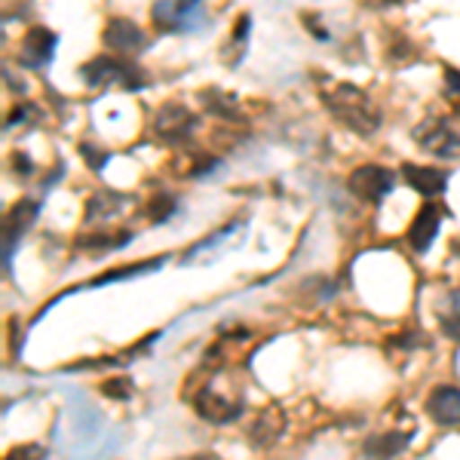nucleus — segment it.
I'll list each match as a JSON object with an SVG mask.
<instances>
[{
    "mask_svg": "<svg viewBox=\"0 0 460 460\" xmlns=\"http://www.w3.org/2000/svg\"><path fill=\"white\" fill-rule=\"evenodd\" d=\"M323 102L341 123L350 126L359 136H372L377 126L384 123L381 108L368 99V93H362V89L353 84H335V86L323 89Z\"/></svg>",
    "mask_w": 460,
    "mask_h": 460,
    "instance_id": "obj_1",
    "label": "nucleus"
},
{
    "mask_svg": "<svg viewBox=\"0 0 460 460\" xmlns=\"http://www.w3.org/2000/svg\"><path fill=\"white\" fill-rule=\"evenodd\" d=\"M411 138L420 151L429 154V157H439V160L460 157V129L448 117H427L424 123L414 126Z\"/></svg>",
    "mask_w": 460,
    "mask_h": 460,
    "instance_id": "obj_2",
    "label": "nucleus"
},
{
    "mask_svg": "<svg viewBox=\"0 0 460 460\" xmlns=\"http://www.w3.org/2000/svg\"><path fill=\"white\" fill-rule=\"evenodd\" d=\"M80 77H84L86 84L95 86V89L108 86V84H117V86L129 89V93H136V89H142L147 84V77L136 68V65L120 62V58H111V56H99V58H93L89 65H84Z\"/></svg>",
    "mask_w": 460,
    "mask_h": 460,
    "instance_id": "obj_3",
    "label": "nucleus"
},
{
    "mask_svg": "<svg viewBox=\"0 0 460 460\" xmlns=\"http://www.w3.org/2000/svg\"><path fill=\"white\" fill-rule=\"evenodd\" d=\"M347 188H350L353 197L366 199V203H381L396 188V178H393L390 169L377 166V163H366V166L353 169L350 178H347Z\"/></svg>",
    "mask_w": 460,
    "mask_h": 460,
    "instance_id": "obj_4",
    "label": "nucleus"
},
{
    "mask_svg": "<svg viewBox=\"0 0 460 460\" xmlns=\"http://www.w3.org/2000/svg\"><path fill=\"white\" fill-rule=\"evenodd\" d=\"M194 129H197V114H190V111L184 105H178V102L163 105L157 111V117H154V132H157L160 142H181V138H188Z\"/></svg>",
    "mask_w": 460,
    "mask_h": 460,
    "instance_id": "obj_5",
    "label": "nucleus"
},
{
    "mask_svg": "<svg viewBox=\"0 0 460 460\" xmlns=\"http://www.w3.org/2000/svg\"><path fill=\"white\" fill-rule=\"evenodd\" d=\"M56 47H58L56 31H49V28L37 25V28H31V31L25 34V40H22L19 62L25 65V68H43V65L53 62Z\"/></svg>",
    "mask_w": 460,
    "mask_h": 460,
    "instance_id": "obj_6",
    "label": "nucleus"
},
{
    "mask_svg": "<svg viewBox=\"0 0 460 460\" xmlns=\"http://www.w3.org/2000/svg\"><path fill=\"white\" fill-rule=\"evenodd\" d=\"M439 225H442V209L433 203H424L414 215L411 227H408V246L414 252H427L433 246L436 234H439Z\"/></svg>",
    "mask_w": 460,
    "mask_h": 460,
    "instance_id": "obj_7",
    "label": "nucleus"
},
{
    "mask_svg": "<svg viewBox=\"0 0 460 460\" xmlns=\"http://www.w3.org/2000/svg\"><path fill=\"white\" fill-rule=\"evenodd\" d=\"M105 43L114 53H138V49H145V31L136 25L132 19H123V16H114L105 25Z\"/></svg>",
    "mask_w": 460,
    "mask_h": 460,
    "instance_id": "obj_8",
    "label": "nucleus"
},
{
    "mask_svg": "<svg viewBox=\"0 0 460 460\" xmlns=\"http://www.w3.org/2000/svg\"><path fill=\"white\" fill-rule=\"evenodd\" d=\"M402 178L408 188H414L424 197H439L445 188H448V172L433 166H420V163H405L402 166Z\"/></svg>",
    "mask_w": 460,
    "mask_h": 460,
    "instance_id": "obj_9",
    "label": "nucleus"
},
{
    "mask_svg": "<svg viewBox=\"0 0 460 460\" xmlns=\"http://www.w3.org/2000/svg\"><path fill=\"white\" fill-rule=\"evenodd\" d=\"M194 405H197L199 418H206L209 424H230L234 418H240V405H234L225 396H218V393H215L212 387L199 390L197 399H194Z\"/></svg>",
    "mask_w": 460,
    "mask_h": 460,
    "instance_id": "obj_10",
    "label": "nucleus"
},
{
    "mask_svg": "<svg viewBox=\"0 0 460 460\" xmlns=\"http://www.w3.org/2000/svg\"><path fill=\"white\" fill-rule=\"evenodd\" d=\"M427 411L436 424L457 427L460 424V390L457 387H436L427 402Z\"/></svg>",
    "mask_w": 460,
    "mask_h": 460,
    "instance_id": "obj_11",
    "label": "nucleus"
},
{
    "mask_svg": "<svg viewBox=\"0 0 460 460\" xmlns=\"http://www.w3.org/2000/svg\"><path fill=\"white\" fill-rule=\"evenodd\" d=\"M408 442H411V433H399V429H393V433L368 436L366 445H362V451H366L368 457H396L408 448Z\"/></svg>",
    "mask_w": 460,
    "mask_h": 460,
    "instance_id": "obj_12",
    "label": "nucleus"
},
{
    "mask_svg": "<svg viewBox=\"0 0 460 460\" xmlns=\"http://www.w3.org/2000/svg\"><path fill=\"white\" fill-rule=\"evenodd\" d=\"M37 215H40V203L31 197H22L19 203H13V209L6 212V221H4V234H22V230H28L37 221Z\"/></svg>",
    "mask_w": 460,
    "mask_h": 460,
    "instance_id": "obj_13",
    "label": "nucleus"
},
{
    "mask_svg": "<svg viewBox=\"0 0 460 460\" xmlns=\"http://www.w3.org/2000/svg\"><path fill=\"white\" fill-rule=\"evenodd\" d=\"M283 427H286V414L279 411V408H267V411H261V418L252 424V442L255 445H270L273 439H277L279 433H283Z\"/></svg>",
    "mask_w": 460,
    "mask_h": 460,
    "instance_id": "obj_14",
    "label": "nucleus"
},
{
    "mask_svg": "<svg viewBox=\"0 0 460 460\" xmlns=\"http://www.w3.org/2000/svg\"><path fill=\"white\" fill-rule=\"evenodd\" d=\"M154 25L160 28V31H184V13L181 6L175 4V0H157L154 4Z\"/></svg>",
    "mask_w": 460,
    "mask_h": 460,
    "instance_id": "obj_15",
    "label": "nucleus"
},
{
    "mask_svg": "<svg viewBox=\"0 0 460 460\" xmlns=\"http://www.w3.org/2000/svg\"><path fill=\"white\" fill-rule=\"evenodd\" d=\"M120 206H123V197H120V194H111V190H102V194H95V197L86 203V221L111 218V215H117V209H120Z\"/></svg>",
    "mask_w": 460,
    "mask_h": 460,
    "instance_id": "obj_16",
    "label": "nucleus"
},
{
    "mask_svg": "<svg viewBox=\"0 0 460 460\" xmlns=\"http://www.w3.org/2000/svg\"><path fill=\"white\" fill-rule=\"evenodd\" d=\"M166 261V258H151V261H145V264H132V267H120V270H108V273H102V277H95L93 288H99V286H105V283H117V279H129V277H138V273H151V270H157V267Z\"/></svg>",
    "mask_w": 460,
    "mask_h": 460,
    "instance_id": "obj_17",
    "label": "nucleus"
},
{
    "mask_svg": "<svg viewBox=\"0 0 460 460\" xmlns=\"http://www.w3.org/2000/svg\"><path fill=\"white\" fill-rule=\"evenodd\" d=\"M129 240H132L129 230H120V234H93V236H80L77 249H123Z\"/></svg>",
    "mask_w": 460,
    "mask_h": 460,
    "instance_id": "obj_18",
    "label": "nucleus"
},
{
    "mask_svg": "<svg viewBox=\"0 0 460 460\" xmlns=\"http://www.w3.org/2000/svg\"><path fill=\"white\" fill-rule=\"evenodd\" d=\"M175 212H178V199L172 194H157V197L151 199V206H147V215H151V221H169Z\"/></svg>",
    "mask_w": 460,
    "mask_h": 460,
    "instance_id": "obj_19",
    "label": "nucleus"
},
{
    "mask_svg": "<svg viewBox=\"0 0 460 460\" xmlns=\"http://www.w3.org/2000/svg\"><path fill=\"white\" fill-rule=\"evenodd\" d=\"M102 393H105L108 399H129L132 396V381L129 377H108L105 384H102Z\"/></svg>",
    "mask_w": 460,
    "mask_h": 460,
    "instance_id": "obj_20",
    "label": "nucleus"
},
{
    "mask_svg": "<svg viewBox=\"0 0 460 460\" xmlns=\"http://www.w3.org/2000/svg\"><path fill=\"white\" fill-rule=\"evenodd\" d=\"M80 154H84L86 163L95 169V172H102V169H105V163H108V157H111L105 147H95L93 142H84V145H80Z\"/></svg>",
    "mask_w": 460,
    "mask_h": 460,
    "instance_id": "obj_21",
    "label": "nucleus"
},
{
    "mask_svg": "<svg viewBox=\"0 0 460 460\" xmlns=\"http://www.w3.org/2000/svg\"><path fill=\"white\" fill-rule=\"evenodd\" d=\"M442 332L460 344V307H455L451 314H442Z\"/></svg>",
    "mask_w": 460,
    "mask_h": 460,
    "instance_id": "obj_22",
    "label": "nucleus"
},
{
    "mask_svg": "<svg viewBox=\"0 0 460 460\" xmlns=\"http://www.w3.org/2000/svg\"><path fill=\"white\" fill-rule=\"evenodd\" d=\"M31 105H19V108H13L10 111V117H6V123H4V129L6 132H10L13 129V126H19V123H25L28 120V117H31Z\"/></svg>",
    "mask_w": 460,
    "mask_h": 460,
    "instance_id": "obj_23",
    "label": "nucleus"
},
{
    "mask_svg": "<svg viewBox=\"0 0 460 460\" xmlns=\"http://www.w3.org/2000/svg\"><path fill=\"white\" fill-rule=\"evenodd\" d=\"M10 163H13V169H16L19 175H31L34 172V166H31V160H28V154H22V151L13 154Z\"/></svg>",
    "mask_w": 460,
    "mask_h": 460,
    "instance_id": "obj_24",
    "label": "nucleus"
},
{
    "mask_svg": "<svg viewBox=\"0 0 460 460\" xmlns=\"http://www.w3.org/2000/svg\"><path fill=\"white\" fill-rule=\"evenodd\" d=\"M249 28H252V19L249 16H240V25H236V31H234V37H230V40L234 43H246V37H249Z\"/></svg>",
    "mask_w": 460,
    "mask_h": 460,
    "instance_id": "obj_25",
    "label": "nucleus"
},
{
    "mask_svg": "<svg viewBox=\"0 0 460 460\" xmlns=\"http://www.w3.org/2000/svg\"><path fill=\"white\" fill-rule=\"evenodd\" d=\"M25 455H43L40 445H22V448H10V457H25Z\"/></svg>",
    "mask_w": 460,
    "mask_h": 460,
    "instance_id": "obj_26",
    "label": "nucleus"
},
{
    "mask_svg": "<svg viewBox=\"0 0 460 460\" xmlns=\"http://www.w3.org/2000/svg\"><path fill=\"white\" fill-rule=\"evenodd\" d=\"M445 80H448V86L455 89V93H460V71L448 68V71H445Z\"/></svg>",
    "mask_w": 460,
    "mask_h": 460,
    "instance_id": "obj_27",
    "label": "nucleus"
},
{
    "mask_svg": "<svg viewBox=\"0 0 460 460\" xmlns=\"http://www.w3.org/2000/svg\"><path fill=\"white\" fill-rule=\"evenodd\" d=\"M197 4H199V0H178V6H181L184 13H188V10H197Z\"/></svg>",
    "mask_w": 460,
    "mask_h": 460,
    "instance_id": "obj_28",
    "label": "nucleus"
},
{
    "mask_svg": "<svg viewBox=\"0 0 460 460\" xmlns=\"http://www.w3.org/2000/svg\"><path fill=\"white\" fill-rule=\"evenodd\" d=\"M372 4H377V6H390V4H396V0H372Z\"/></svg>",
    "mask_w": 460,
    "mask_h": 460,
    "instance_id": "obj_29",
    "label": "nucleus"
}]
</instances>
